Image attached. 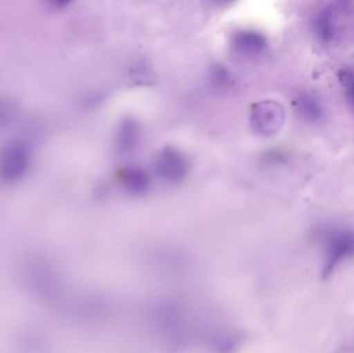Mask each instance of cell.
<instances>
[{
	"label": "cell",
	"mask_w": 354,
	"mask_h": 353,
	"mask_svg": "<svg viewBox=\"0 0 354 353\" xmlns=\"http://www.w3.org/2000/svg\"><path fill=\"white\" fill-rule=\"evenodd\" d=\"M339 81L344 87L347 103L354 110V68H344L338 73Z\"/></svg>",
	"instance_id": "cell-10"
},
{
	"label": "cell",
	"mask_w": 354,
	"mask_h": 353,
	"mask_svg": "<svg viewBox=\"0 0 354 353\" xmlns=\"http://www.w3.org/2000/svg\"><path fill=\"white\" fill-rule=\"evenodd\" d=\"M337 353H354V338L347 344H344Z\"/></svg>",
	"instance_id": "cell-11"
},
{
	"label": "cell",
	"mask_w": 354,
	"mask_h": 353,
	"mask_svg": "<svg viewBox=\"0 0 354 353\" xmlns=\"http://www.w3.org/2000/svg\"><path fill=\"white\" fill-rule=\"evenodd\" d=\"M295 109L299 115L310 124L322 122L324 110L322 102L312 93H301L295 99Z\"/></svg>",
	"instance_id": "cell-6"
},
{
	"label": "cell",
	"mask_w": 354,
	"mask_h": 353,
	"mask_svg": "<svg viewBox=\"0 0 354 353\" xmlns=\"http://www.w3.org/2000/svg\"><path fill=\"white\" fill-rule=\"evenodd\" d=\"M318 238L324 246L322 277H330L338 265L354 257V230L326 228L318 231Z\"/></svg>",
	"instance_id": "cell-1"
},
{
	"label": "cell",
	"mask_w": 354,
	"mask_h": 353,
	"mask_svg": "<svg viewBox=\"0 0 354 353\" xmlns=\"http://www.w3.org/2000/svg\"><path fill=\"white\" fill-rule=\"evenodd\" d=\"M342 3H330L320 8L313 18V30L318 41L324 46L330 45L338 39L341 20L344 10Z\"/></svg>",
	"instance_id": "cell-3"
},
{
	"label": "cell",
	"mask_w": 354,
	"mask_h": 353,
	"mask_svg": "<svg viewBox=\"0 0 354 353\" xmlns=\"http://www.w3.org/2000/svg\"><path fill=\"white\" fill-rule=\"evenodd\" d=\"M285 118L284 107L276 101L260 102L252 108V126L256 133L263 136L278 133L284 124Z\"/></svg>",
	"instance_id": "cell-2"
},
{
	"label": "cell",
	"mask_w": 354,
	"mask_h": 353,
	"mask_svg": "<svg viewBox=\"0 0 354 353\" xmlns=\"http://www.w3.org/2000/svg\"><path fill=\"white\" fill-rule=\"evenodd\" d=\"M235 48L243 53L254 55L259 54L266 48V39L257 31L241 30L234 35Z\"/></svg>",
	"instance_id": "cell-7"
},
{
	"label": "cell",
	"mask_w": 354,
	"mask_h": 353,
	"mask_svg": "<svg viewBox=\"0 0 354 353\" xmlns=\"http://www.w3.org/2000/svg\"><path fill=\"white\" fill-rule=\"evenodd\" d=\"M27 165V155L23 149H19L18 146L8 149L4 153L0 164V172L2 178L6 180H15L18 178L23 172H25V168Z\"/></svg>",
	"instance_id": "cell-5"
},
{
	"label": "cell",
	"mask_w": 354,
	"mask_h": 353,
	"mask_svg": "<svg viewBox=\"0 0 354 353\" xmlns=\"http://www.w3.org/2000/svg\"><path fill=\"white\" fill-rule=\"evenodd\" d=\"M118 147L124 153L134 151L139 140V130L136 122L127 120L122 122L118 132Z\"/></svg>",
	"instance_id": "cell-9"
},
{
	"label": "cell",
	"mask_w": 354,
	"mask_h": 353,
	"mask_svg": "<svg viewBox=\"0 0 354 353\" xmlns=\"http://www.w3.org/2000/svg\"><path fill=\"white\" fill-rule=\"evenodd\" d=\"M120 180L127 190L139 194L143 193L149 187V178L147 172L139 167H128L120 173Z\"/></svg>",
	"instance_id": "cell-8"
},
{
	"label": "cell",
	"mask_w": 354,
	"mask_h": 353,
	"mask_svg": "<svg viewBox=\"0 0 354 353\" xmlns=\"http://www.w3.org/2000/svg\"><path fill=\"white\" fill-rule=\"evenodd\" d=\"M155 168L160 178L170 182H179L187 173L185 160L174 149H166L160 153Z\"/></svg>",
	"instance_id": "cell-4"
}]
</instances>
